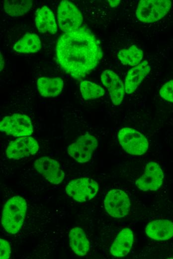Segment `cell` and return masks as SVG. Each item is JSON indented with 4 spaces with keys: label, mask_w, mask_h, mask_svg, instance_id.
<instances>
[{
    "label": "cell",
    "mask_w": 173,
    "mask_h": 259,
    "mask_svg": "<svg viewBox=\"0 0 173 259\" xmlns=\"http://www.w3.org/2000/svg\"><path fill=\"white\" fill-rule=\"evenodd\" d=\"M27 210L26 200L20 196H14L5 204L1 216V225L5 231L15 234L21 229Z\"/></svg>",
    "instance_id": "cell-2"
},
{
    "label": "cell",
    "mask_w": 173,
    "mask_h": 259,
    "mask_svg": "<svg viewBox=\"0 0 173 259\" xmlns=\"http://www.w3.org/2000/svg\"><path fill=\"white\" fill-rule=\"evenodd\" d=\"M133 239V233L130 229H122L110 247V254L115 257H123L126 256L132 248Z\"/></svg>",
    "instance_id": "cell-16"
},
{
    "label": "cell",
    "mask_w": 173,
    "mask_h": 259,
    "mask_svg": "<svg viewBox=\"0 0 173 259\" xmlns=\"http://www.w3.org/2000/svg\"><path fill=\"white\" fill-rule=\"evenodd\" d=\"M160 94L164 99L173 103V80L167 82L162 87Z\"/></svg>",
    "instance_id": "cell-24"
},
{
    "label": "cell",
    "mask_w": 173,
    "mask_h": 259,
    "mask_svg": "<svg viewBox=\"0 0 173 259\" xmlns=\"http://www.w3.org/2000/svg\"><path fill=\"white\" fill-rule=\"evenodd\" d=\"M33 5L32 0H4L3 8L9 15L16 17L26 13Z\"/></svg>",
    "instance_id": "cell-21"
},
{
    "label": "cell",
    "mask_w": 173,
    "mask_h": 259,
    "mask_svg": "<svg viewBox=\"0 0 173 259\" xmlns=\"http://www.w3.org/2000/svg\"><path fill=\"white\" fill-rule=\"evenodd\" d=\"M41 49V41L39 36L31 33H26L13 46V49L23 53H35Z\"/></svg>",
    "instance_id": "cell-20"
},
{
    "label": "cell",
    "mask_w": 173,
    "mask_h": 259,
    "mask_svg": "<svg viewBox=\"0 0 173 259\" xmlns=\"http://www.w3.org/2000/svg\"><path fill=\"white\" fill-rule=\"evenodd\" d=\"M164 172L161 166L156 162H148L144 173L137 179L136 186L143 191H155L162 185Z\"/></svg>",
    "instance_id": "cell-10"
},
{
    "label": "cell",
    "mask_w": 173,
    "mask_h": 259,
    "mask_svg": "<svg viewBox=\"0 0 173 259\" xmlns=\"http://www.w3.org/2000/svg\"><path fill=\"white\" fill-rule=\"evenodd\" d=\"M11 254V248L9 243L5 240L0 239V258L7 259Z\"/></svg>",
    "instance_id": "cell-25"
},
{
    "label": "cell",
    "mask_w": 173,
    "mask_h": 259,
    "mask_svg": "<svg viewBox=\"0 0 173 259\" xmlns=\"http://www.w3.org/2000/svg\"><path fill=\"white\" fill-rule=\"evenodd\" d=\"M35 21L37 29L41 33L54 34L57 31L54 15L47 6L44 5L36 10Z\"/></svg>",
    "instance_id": "cell-17"
},
{
    "label": "cell",
    "mask_w": 173,
    "mask_h": 259,
    "mask_svg": "<svg viewBox=\"0 0 173 259\" xmlns=\"http://www.w3.org/2000/svg\"><path fill=\"white\" fill-rule=\"evenodd\" d=\"M101 81L107 89L112 103L119 105L122 103L125 93V87L119 77L113 71L105 70L101 75Z\"/></svg>",
    "instance_id": "cell-13"
},
{
    "label": "cell",
    "mask_w": 173,
    "mask_h": 259,
    "mask_svg": "<svg viewBox=\"0 0 173 259\" xmlns=\"http://www.w3.org/2000/svg\"><path fill=\"white\" fill-rule=\"evenodd\" d=\"M80 90L85 100H91L99 98L104 95L103 88L96 84L85 80L80 83Z\"/></svg>",
    "instance_id": "cell-23"
},
{
    "label": "cell",
    "mask_w": 173,
    "mask_h": 259,
    "mask_svg": "<svg viewBox=\"0 0 173 259\" xmlns=\"http://www.w3.org/2000/svg\"><path fill=\"white\" fill-rule=\"evenodd\" d=\"M68 237L69 245L75 254L83 257L87 254L89 250V242L82 228L78 227L72 228Z\"/></svg>",
    "instance_id": "cell-18"
},
{
    "label": "cell",
    "mask_w": 173,
    "mask_h": 259,
    "mask_svg": "<svg viewBox=\"0 0 173 259\" xmlns=\"http://www.w3.org/2000/svg\"><path fill=\"white\" fill-rule=\"evenodd\" d=\"M98 183L87 177H82L72 180L66 187L68 196L79 202L91 200L98 191Z\"/></svg>",
    "instance_id": "cell-6"
},
{
    "label": "cell",
    "mask_w": 173,
    "mask_h": 259,
    "mask_svg": "<svg viewBox=\"0 0 173 259\" xmlns=\"http://www.w3.org/2000/svg\"><path fill=\"white\" fill-rule=\"evenodd\" d=\"M110 6L114 7L117 6L120 2V0H108Z\"/></svg>",
    "instance_id": "cell-26"
},
{
    "label": "cell",
    "mask_w": 173,
    "mask_h": 259,
    "mask_svg": "<svg viewBox=\"0 0 173 259\" xmlns=\"http://www.w3.org/2000/svg\"><path fill=\"white\" fill-rule=\"evenodd\" d=\"M171 6L169 0H142L138 4L136 16L143 22H154L164 17Z\"/></svg>",
    "instance_id": "cell-3"
},
{
    "label": "cell",
    "mask_w": 173,
    "mask_h": 259,
    "mask_svg": "<svg viewBox=\"0 0 173 259\" xmlns=\"http://www.w3.org/2000/svg\"><path fill=\"white\" fill-rule=\"evenodd\" d=\"M98 145L96 137L89 133L80 136L78 140L68 147V154L80 163H85L91 158Z\"/></svg>",
    "instance_id": "cell-9"
},
{
    "label": "cell",
    "mask_w": 173,
    "mask_h": 259,
    "mask_svg": "<svg viewBox=\"0 0 173 259\" xmlns=\"http://www.w3.org/2000/svg\"><path fill=\"white\" fill-rule=\"evenodd\" d=\"M131 203L127 194L120 189H112L105 196L104 206L110 216L121 218L126 216L129 211Z\"/></svg>",
    "instance_id": "cell-8"
},
{
    "label": "cell",
    "mask_w": 173,
    "mask_h": 259,
    "mask_svg": "<svg viewBox=\"0 0 173 259\" xmlns=\"http://www.w3.org/2000/svg\"><path fill=\"white\" fill-rule=\"evenodd\" d=\"M63 81L60 78H39L37 86L40 94L44 97H56L62 92Z\"/></svg>",
    "instance_id": "cell-19"
},
{
    "label": "cell",
    "mask_w": 173,
    "mask_h": 259,
    "mask_svg": "<svg viewBox=\"0 0 173 259\" xmlns=\"http://www.w3.org/2000/svg\"><path fill=\"white\" fill-rule=\"evenodd\" d=\"M39 150L37 141L31 136L18 138L9 143L6 150L9 159L18 160L36 154Z\"/></svg>",
    "instance_id": "cell-11"
},
{
    "label": "cell",
    "mask_w": 173,
    "mask_h": 259,
    "mask_svg": "<svg viewBox=\"0 0 173 259\" xmlns=\"http://www.w3.org/2000/svg\"><path fill=\"white\" fill-rule=\"evenodd\" d=\"M143 56L142 50L133 45L119 51L117 56L121 63L125 65L135 66L140 63Z\"/></svg>",
    "instance_id": "cell-22"
},
{
    "label": "cell",
    "mask_w": 173,
    "mask_h": 259,
    "mask_svg": "<svg viewBox=\"0 0 173 259\" xmlns=\"http://www.w3.org/2000/svg\"><path fill=\"white\" fill-rule=\"evenodd\" d=\"M150 70L147 61H144L130 69L127 72L125 81V92L127 94L133 93Z\"/></svg>",
    "instance_id": "cell-15"
},
{
    "label": "cell",
    "mask_w": 173,
    "mask_h": 259,
    "mask_svg": "<svg viewBox=\"0 0 173 259\" xmlns=\"http://www.w3.org/2000/svg\"><path fill=\"white\" fill-rule=\"evenodd\" d=\"M118 139L123 149L130 154L142 155L148 149L147 138L140 132L131 128L121 129L118 133Z\"/></svg>",
    "instance_id": "cell-4"
},
{
    "label": "cell",
    "mask_w": 173,
    "mask_h": 259,
    "mask_svg": "<svg viewBox=\"0 0 173 259\" xmlns=\"http://www.w3.org/2000/svg\"><path fill=\"white\" fill-rule=\"evenodd\" d=\"M57 60L67 73L81 79L94 69L103 56L99 41L87 28L65 32L58 40Z\"/></svg>",
    "instance_id": "cell-1"
},
{
    "label": "cell",
    "mask_w": 173,
    "mask_h": 259,
    "mask_svg": "<svg viewBox=\"0 0 173 259\" xmlns=\"http://www.w3.org/2000/svg\"><path fill=\"white\" fill-rule=\"evenodd\" d=\"M3 65H4L3 59L1 56V54H0V71H1L2 69H3Z\"/></svg>",
    "instance_id": "cell-27"
},
{
    "label": "cell",
    "mask_w": 173,
    "mask_h": 259,
    "mask_svg": "<svg viewBox=\"0 0 173 259\" xmlns=\"http://www.w3.org/2000/svg\"><path fill=\"white\" fill-rule=\"evenodd\" d=\"M33 166L38 173L53 184H59L65 178V173L59 163L52 158L40 157L34 161Z\"/></svg>",
    "instance_id": "cell-12"
},
{
    "label": "cell",
    "mask_w": 173,
    "mask_h": 259,
    "mask_svg": "<svg viewBox=\"0 0 173 259\" xmlns=\"http://www.w3.org/2000/svg\"><path fill=\"white\" fill-rule=\"evenodd\" d=\"M58 25L60 29L68 32L80 27L83 17L79 8L71 1L62 0L57 10Z\"/></svg>",
    "instance_id": "cell-5"
},
{
    "label": "cell",
    "mask_w": 173,
    "mask_h": 259,
    "mask_svg": "<svg viewBox=\"0 0 173 259\" xmlns=\"http://www.w3.org/2000/svg\"><path fill=\"white\" fill-rule=\"evenodd\" d=\"M146 235L156 241H166L173 237V222L167 219H159L148 224Z\"/></svg>",
    "instance_id": "cell-14"
},
{
    "label": "cell",
    "mask_w": 173,
    "mask_h": 259,
    "mask_svg": "<svg viewBox=\"0 0 173 259\" xmlns=\"http://www.w3.org/2000/svg\"><path fill=\"white\" fill-rule=\"evenodd\" d=\"M0 130L15 137L28 136L33 131L30 118L20 114H14L3 118L0 122Z\"/></svg>",
    "instance_id": "cell-7"
}]
</instances>
